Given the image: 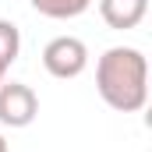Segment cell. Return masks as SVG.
I'll return each mask as SVG.
<instances>
[{"instance_id": "cell-6", "label": "cell", "mask_w": 152, "mask_h": 152, "mask_svg": "<svg viewBox=\"0 0 152 152\" xmlns=\"http://www.w3.org/2000/svg\"><path fill=\"white\" fill-rule=\"evenodd\" d=\"M18 53H21V32H18V25L7 21V18H0V60L11 67L18 60Z\"/></svg>"}, {"instance_id": "cell-4", "label": "cell", "mask_w": 152, "mask_h": 152, "mask_svg": "<svg viewBox=\"0 0 152 152\" xmlns=\"http://www.w3.org/2000/svg\"><path fill=\"white\" fill-rule=\"evenodd\" d=\"M99 14L110 28L127 32L142 25V18L149 14V0H99Z\"/></svg>"}, {"instance_id": "cell-7", "label": "cell", "mask_w": 152, "mask_h": 152, "mask_svg": "<svg viewBox=\"0 0 152 152\" xmlns=\"http://www.w3.org/2000/svg\"><path fill=\"white\" fill-rule=\"evenodd\" d=\"M0 152H11V149H7V138H4V134H0Z\"/></svg>"}, {"instance_id": "cell-1", "label": "cell", "mask_w": 152, "mask_h": 152, "mask_svg": "<svg viewBox=\"0 0 152 152\" xmlns=\"http://www.w3.org/2000/svg\"><path fill=\"white\" fill-rule=\"evenodd\" d=\"M96 88L120 113H138L149 99V60L134 46H110L96 60Z\"/></svg>"}, {"instance_id": "cell-8", "label": "cell", "mask_w": 152, "mask_h": 152, "mask_svg": "<svg viewBox=\"0 0 152 152\" xmlns=\"http://www.w3.org/2000/svg\"><path fill=\"white\" fill-rule=\"evenodd\" d=\"M4 75H7V64H4V60H0V81H4Z\"/></svg>"}, {"instance_id": "cell-3", "label": "cell", "mask_w": 152, "mask_h": 152, "mask_svg": "<svg viewBox=\"0 0 152 152\" xmlns=\"http://www.w3.org/2000/svg\"><path fill=\"white\" fill-rule=\"evenodd\" d=\"M39 117V96L25 81H0V124L28 127Z\"/></svg>"}, {"instance_id": "cell-5", "label": "cell", "mask_w": 152, "mask_h": 152, "mask_svg": "<svg viewBox=\"0 0 152 152\" xmlns=\"http://www.w3.org/2000/svg\"><path fill=\"white\" fill-rule=\"evenodd\" d=\"M28 4L42 18H53V21H71L92 7V0H28Z\"/></svg>"}, {"instance_id": "cell-2", "label": "cell", "mask_w": 152, "mask_h": 152, "mask_svg": "<svg viewBox=\"0 0 152 152\" xmlns=\"http://www.w3.org/2000/svg\"><path fill=\"white\" fill-rule=\"evenodd\" d=\"M42 67H46V75L60 78V81L78 78L85 67H88V46H85L78 36L50 39V42L42 46Z\"/></svg>"}]
</instances>
